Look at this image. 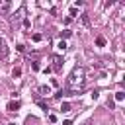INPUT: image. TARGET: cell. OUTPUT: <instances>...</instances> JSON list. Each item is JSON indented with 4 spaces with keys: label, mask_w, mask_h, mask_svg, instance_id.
<instances>
[{
    "label": "cell",
    "mask_w": 125,
    "mask_h": 125,
    "mask_svg": "<svg viewBox=\"0 0 125 125\" xmlns=\"http://www.w3.org/2000/svg\"><path fill=\"white\" fill-rule=\"evenodd\" d=\"M8 57V43L4 37H0V59H6Z\"/></svg>",
    "instance_id": "obj_2"
},
{
    "label": "cell",
    "mask_w": 125,
    "mask_h": 125,
    "mask_svg": "<svg viewBox=\"0 0 125 125\" xmlns=\"http://www.w3.org/2000/svg\"><path fill=\"white\" fill-rule=\"evenodd\" d=\"M12 10V2H0V12H10Z\"/></svg>",
    "instance_id": "obj_5"
},
{
    "label": "cell",
    "mask_w": 125,
    "mask_h": 125,
    "mask_svg": "<svg viewBox=\"0 0 125 125\" xmlns=\"http://www.w3.org/2000/svg\"><path fill=\"white\" fill-rule=\"evenodd\" d=\"M80 20H82V23H84V25H90V20H88V14H82V16H80Z\"/></svg>",
    "instance_id": "obj_11"
},
{
    "label": "cell",
    "mask_w": 125,
    "mask_h": 125,
    "mask_svg": "<svg viewBox=\"0 0 125 125\" xmlns=\"http://www.w3.org/2000/svg\"><path fill=\"white\" fill-rule=\"evenodd\" d=\"M84 80H86V70H84V66H74L72 72H70L68 78H66V92H62V94L76 96V94L80 92V88L84 86Z\"/></svg>",
    "instance_id": "obj_1"
},
{
    "label": "cell",
    "mask_w": 125,
    "mask_h": 125,
    "mask_svg": "<svg viewBox=\"0 0 125 125\" xmlns=\"http://www.w3.org/2000/svg\"><path fill=\"white\" fill-rule=\"evenodd\" d=\"M62 125H72V121H70V119H66V121H62Z\"/></svg>",
    "instance_id": "obj_20"
},
{
    "label": "cell",
    "mask_w": 125,
    "mask_h": 125,
    "mask_svg": "<svg viewBox=\"0 0 125 125\" xmlns=\"http://www.w3.org/2000/svg\"><path fill=\"white\" fill-rule=\"evenodd\" d=\"M37 92H39L41 96H49V94H51V86H39Z\"/></svg>",
    "instance_id": "obj_4"
},
{
    "label": "cell",
    "mask_w": 125,
    "mask_h": 125,
    "mask_svg": "<svg viewBox=\"0 0 125 125\" xmlns=\"http://www.w3.org/2000/svg\"><path fill=\"white\" fill-rule=\"evenodd\" d=\"M31 70H39V62H37V61L31 62Z\"/></svg>",
    "instance_id": "obj_16"
},
{
    "label": "cell",
    "mask_w": 125,
    "mask_h": 125,
    "mask_svg": "<svg viewBox=\"0 0 125 125\" xmlns=\"http://www.w3.org/2000/svg\"><path fill=\"white\" fill-rule=\"evenodd\" d=\"M57 49H59V51H64V49H66V41H64V39H61V41L57 43Z\"/></svg>",
    "instance_id": "obj_8"
},
{
    "label": "cell",
    "mask_w": 125,
    "mask_h": 125,
    "mask_svg": "<svg viewBox=\"0 0 125 125\" xmlns=\"http://www.w3.org/2000/svg\"><path fill=\"white\" fill-rule=\"evenodd\" d=\"M61 111H70V104L68 102H62L61 104Z\"/></svg>",
    "instance_id": "obj_10"
},
{
    "label": "cell",
    "mask_w": 125,
    "mask_h": 125,
    "mask_svg": "<svg viewBox=\"0 0 125 125\" xmlns=\"http://www.w3.org/2000/svg\"><path fill=\"white\" fill-rule=\"evenodd\" d=\"M49 121H51V123H57V115L51 113V115H49Z\"/></svg>",
    "instance_id": "obj_18"
},
{
    "label": "cell",
    "mask_w": 125,
    "mask_h": 125,
    "mask_svg": "<svg viewBox=\"0 0 125 125\" xmlns=\"http://www.w3.org/2000/svg\"><path fill=\"white\" fill-rule=\"evenodd\" d=\"M84 125H92V123H90V121H86V123H84Z\"/></svg>",
    "instance_id": "obj_21"
},
{
    "label": "cell",
    "mask_w": 125,
    "mask_h": 125,
    "mask_svg": "<svg viewBox=\"0 0 125 125\" xmlns=\"http://www.w3.org/2000/svg\"><path fill=\"white\" fill-rule=\"evenodd\" d=\"M12 76H14V78H20V76H21V68H14Z\"/></svg>",
    "instance_id": "obj_13"
},
{
    "label": "cell",
    "mask_w": 125,
    "mask_h": 125,
    "mask_svg": "<svg viewBox=\"0 0 125 125\" xmlns=\"http://www.w3.org/2000/svg\"><path fill=\"white\" fill-rule=\"evenodd\" d=\"M61 35H62V37H70V35H72V31H70V29H64Z\"/></svg>",
    "instance_id": "obj_15"
},
{
    "label": "cell",
    "mask_w": 125,
    "mask_h": 125,
    "mask_svg": "<svg viewBox=\"0 0 125 125\" xmlns=\"http://www.w3.org/2000/svg\"><path fill=\"white\" fill-rule=\"evenodd\" d=\"M53 61H55V64H53V68H55V70H59V68L62 66V64H61V59H59V57H55Z\"/></svg>",
    "instance_id": "obj_9"
},
{
    "label": "cell",
    "mask_w": 125,
    "mask_h": 125,
    "mask_svg": "<svg viewBox=\"0 0 125 125\" xmlns=\"http://www.w3.org/2000/svg\"><path fill=\"white\" fill-rule=\"evenodd\" d=\"M123 98H125V92H123V90L115 92V102H119V104H121V102H123Z\"/></svg>",
    "instance_id": "obj_7"
},
{
    "label": "cell",
    "mask_w": 125,
    "mask_h": 125,
    "mask_svg": "<svg viewBox=\"0 0 125 125\" xmlns=\"http://www.w3.org/2000/svg\"><path fill=\"white\" fill-rule=\"evenodd\" d=\"M31 39H33L35 43H39V41H41L43 37H41V33H33V35H31Z\"/></svg>",
    "instance_id": "obj_12"
},
{
    "label": "cell",
    "mask_w": 125,
    "mask_h": 125,
    "mask_svg": "<svg viewBox=\"0 0 125 125\" xmlns=\"http://www.w3.org/2000/svg\"><path fill=\"white\" fill-rule=\"evenodd\" d=\"M74 16H76V8H74V6H72V8H70V16H68V18H70V20H72V18H74Z\"/></svg>",
    "instance_id": "obj_17"
},
{
    "label": "cell",
    "mask_w": 125,
    "mask_h": 125,
    "mask_svg": "<svg viewBox=\"0 0 125 125\" xmlns=\"http://www.w3.org/2000/svg\"><path fill=\"white\" fill-rule=\"evenodd\" d=\"M96 45H98V47H105V37H104V35H98V37H96Z\"/></svg>",
    "instance_id": "obj_6"
},
{
    "label": "cell",
    "mask_w": 125,
    "mask_h": 125,
    "mask_svg": "<svg viewBox=\"0 0 125 125\" xmlns=\"http://www.w3.org/2000/svg\"><path fill=\"white\" fill-rule=\"evenodd\" d=\"M29 25H31V21H29V20L25 18V20H23V27H29Z\"/></svg>",
    "instance_id": "obj_19"
},
{
    "label": "cell",
    "mask_w": 125,
    "mask_h": 125,
    "mask_svg": "<svg viewBox=\"0 0 125 125\" xmlns=\"http://www.w3.org/2000/svg\"><path fill=\"white\" fill-rule=\"evenodd\" d=\"M37 104H39V105H41V109H43V111H47V109H49V107H47V104H45V102H41V100H37Z\"/></svg>",
    "instance_id": "obj_14"
},
{
    "label": "cell",
    "mask_w": 125,
    "mask_h": 125,
    "mask_svg": "<svg viewBox=\"0 0 125 125\" xmlns=\"http://www.w3.org/2000/svg\"><path fill=\"white\" fill-rule=\"evenodd\" d=\"M6 109H8V111H18V109H20V102H8Z\"/></svg>",
    "instance_id": "obj_3"
}]
</instances>
